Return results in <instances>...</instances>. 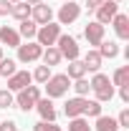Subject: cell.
<instances>
[{"label":"cell","mask_w":129,"mask_h":131,"mask_svg":"<svg viewBox=\"0 0 129 131\" xmlns=\"http://www.w3.org/2000/svg\"><path fill=\"white\" fill-rule=\"evenodd\" d=\"M33 131H61V126H56V121H38Z\"/></svg>","instance_id":"obj_30"},{"label":"cell","mask_w":129,"mask_h":131,"mask_svg":"<svg viewBox=\"0 0 129 131\" xmlns=\"http://www.w3.org/2000/svg\"><path fill=\"white\" fill-rule=\"evenodd\" d=\"M101 63H104V58L99 56V50H89V53L84 56V66H86V71H91V73H99Z\"/></svg>","instance_id":"obj_16"},{"label":"cell","mask_w":129,"mask_h":131,"mask_svg":"<svg viewBox=\"0 0 129 131\" xmlns=\"http://www.w3.org/2000/svg\"><path fill=\"white\" fill-rule=\"evenodd\" d=\"M84 106H86V98L76 96V98H68L63 103V114L68 118H76V116H84Z\"/></svg>","instance_id":"obj_12"},{"label":"cell","mask_w":129,"mask_h":131,"mask_svg":"<svg viewBox=\"0 0 129 131\" xmlns=\"http://www.w3.org/2000/svg\"><path fill=\"white\" fill-rule=\"evenodd\" d=\"M31 20L35 23V25H46V23H51V20H53V10H51V5H46V3L33 5V8H31Z\"/></svg>","instance_id":"obj_8"},{"label":"cell","mask_w":129,"mask_h":131,"mask_svg":"<svg viewBox=\"0 0 129 131\" xmlns=\"http://www.w3.org/2000/svg\"><path fill=\"white\" fill-rule=\"evenodd\" d=\"M0 43L8 46V48H18V46H20V35H18V30L10 28V25H3V28H0Z\"/></svg>","instance_id":"obj_13"},{"label":"cell","mask_w":129,"mask_h":131,"mask_svg":"<svg viewBox=\"0 0 129 131\" xmlns=\"http://www.w3.org/2000/svg\"><path fill=\"white\" fill-rule=\"evenodd\" d=\"M18 71V63L13 58H0V76H5V78H10L13 73Z\"/></svg>","instance_id":"obj_24"},{"label":"cell","mask_w":129,"mask_h":131,"mask_svg":"<svg viewBox=\"0 0 129 131\" xmlns=\"http://www.w3.org/2000/svg\"><path fill=\"white\" fill-rule=\"evenodd\" d=\"M129 83V66H122V68H116L112 76V86H127Z\"/></svg>","instance_id":"obj_23"},{"label":"cell","mask_w":129,"mask_h":131,"mask_svg":"<svg viewBox=\"0 0 129 131\" xmlns=\"http://www.w3.org/2000/svg\"><path fill=\"white\" fill-rule=\"evenodd\" d=\"M35 33H38V25L33 23L31 18L28 20H20V28H18V35L20 38H28L31 40V38H35Z\"/></svg>","instance_id":"obj_22"},{"label":"cell","mask_w":129,"mask_h":131,"mask_svg":"<svg viewBox=\"0 0 129 131\" xmlns=\"http://www.w3.org/2000/svg\"><path fill=\"white\" fill-rule=\"evenodd\" d=\"M116 124H119V129H129V108H122V114L116 118Z\"/></svg>","instance_id":"obj_31"},{"label":"cell","mask_w":129,"mask_h":131,"mask_svg":"<svg viewBox=\"0 0 129 131\" xmlns=\"http://www.w3.org/2000/svg\"><path fill=\"white\" fill-rule=\"evenodd\" d=\"M84 116H86V118H89V116H91V118L101 116V103H99V101H89V98H86V106H84Z\"/></svg>","instance_id":"obj_26"},{"label":"cell","mask_w":129,"mask_h":131,"mask_svg":"<svg viewBox=\"0 0 129 131\" xmlns=\"http://www.w3.org/2000/svg\"><path fill=\"white\" fill-rule=\"evenodd\" d=\"M119 13V3H114V0H104L101 5L96 8V23L101 25H106V23H112V18Z\"/></svg>","instance_id":"obj_7"},{"label":"cell","mask_w":129,"mask_h":131,"mask_svg":"<svg viewBox=\"0 0 129 131\" xmlns=\"http://www.w3.org/2000/svg\"><path fill=\"white\" fill-rule=\"evenodd\" d=\"M10 10H13V3L10 0H0V15H10Z\"/></svg>","instance_id":"obj_34"},{"label":"cell","mask_w":129,"mask_h":131,"mask_svg":"<svg viewBox=\"0 0 129 131\" xmlns=\"http://www.w3.org/2000/svg\"><path fill=\"white\" fill-rule=\"evenodd\" d=\"M43 86H46L48 98H61V96H66V91H68V86H71V78H68L66 73H56V76H51Z\"/></svg>","instance_id":"obj_2"},{"label":"cell","mask_w":129,"mask_h":131,"mask_svg":"<svg viewBox=\"0 0 129 131\" xmlns=\"http://www.w3.org/2000/svg\"><path fill=\"white\" fill-rule=\"evenodd\" d=\"M112 25H114V33L119 40H129V15L124 13H116L112 18Z\"/></svg>","instance_id":"obj_11"},{"label":"cell","mask_w":129,"mask_h":131,"mask_svg":"<svg viewBox=\"0 0 129 131\" xmlns=\"http://www.w3.org/2000/svg\"><path fill=\"white\" fill-rule=\"evenodd\" d=\"M58 35H61V25L51 20V23H46V25L38 28V33H35V43L43 46V48H51V46H56Z\"/></svg>","instance_id":"obj_1"},{"label":"cell","mask_w":129,"mask_h":131,"mask_svg":"<svg viewBox=\"0 0 129 131\" xmlns=\"http://www.w3.org/2000/svg\"><path fill=\"white\" fill-rule=\"evenodd\" d=\"M43 56V46H38V43H33V40H28L25 46L20 43L18 46V61L20 63H33V61H38Z\"/></svg>","instance_id":"obj_5"},{"label":"cell","mask_w":129,"mask_h":131,"mask_svg":"<svg viewBox=\"0 0 129 131\" xmlns=\"http://www.w3.org/2000/svg\"><path fill=\"white\" fill-rule=\"evenodd\" d=\"M96 50H99L101 58H116L119 56V43L116 40H101Z\"/></svg>","instance_id":"obj_17"},{"label":"cell","mask_w":129,"mask_h":131,"mask_svg":"<svg viewBox=\"0 0 129 131\" xmlns=\"http://www.w3.org/2000/svg\"><path fill=\"white\" fill-rule=\"evenodd\" d=\"M35 108L41 114V121H56V108H53V101L51 98H38Z\"/></svg>","instance_id":"obj_14"},{"label":"cell","mask_w":129,"mask_h":131,"mask_svg":"<svg viewBox=\"0 0 129 131\" xmlns=\"http://www.w3.org/2000/svg\"><path fill=\"white\" fill-rule=\"evenodd\" d=\"M31 81H33V76L28 73V71H15L10 78H8V91H23L25 86H31Z\"/></svg>","instance_id":"obj_10"},{"label":"cell","mask_w":129,"mask_h":131,"mask_svg":"<svg viewBox=\"0 0 129 131\" xmlns=\"http://www.w3.org/2000/svg\"><path fill=\"white\" fill-rule=\"evenodd\" d=\"M56 48L61 53V58H68V61H76L79 58V43H76V38L73 35H58V40H56Z\"/></svg>","instance_id":"obj_4"},{"label":"cell","mask_w":129,"mask_h":131,"mask_svg":"<svg viewBox=\"0 0 129 131\" xmlns=\"http://www.w3.org/2000/svg\"><path fill=\"white\" fill-rule=\"evenodd\" d=\"M10 3H20V0H10Z\"/></svg>","instance_id":"obj_40"},{"label":"cell","mask_w":129,"mask_h":131,"mask_svg":"<svg viewBox=\"0 0 129 131\" xmlns=\"http://www.w3.org/2000/svg\"><path fill=\"white\" fill-rule=\"evenodd\" d=\"M13 103H15V96H13V91L3 88V91H0V108H10Z\"/></svg>","instance_id":"obj_28"},{"label":"cell","mask_w":129,"mask_h":131,"mask_svg":"<svg viewBox=\"0 0 129 131\" xmlns=\"http://www.w3.org/2000/svg\"><path fill=\"white\" fill-rule=\"evenodd\" d=\"M86 73H89V71H86L84 61H79V58H76V61H68V73H66V76H68L71 81H76V78H84Z\"/></svg>","instance_id":"obj_18"},{"label":"cell","mask_w":129,"mask_h":131,"mask_svg":"<svg viewBox=\"0 0 129 131\" xmlns=\"http://www.w3.org/2000/svg\"><path fill=\"white\" fill-rule=\"evenodd\" d=\"M114 3H124V0H114Z\"/></svg>","instance_id":"obj_38"},{"label":"cell","mask_w":129,"mask_h":131,"mask_svg":"<svg viewBox=\"0 0 129 131\" xmlns=\"http://www.w3.org/2000/svg\"><path fill=\"white\" fill-rule=\"evenodd\" d=\"M31 76H33V81H38V83H46V81L51 78V76H53V73H51V68H48V66H38V68L33 71Z\"/></svg>","instance_id":"obj_27"},{"label":"cell","mask_w":129,"mask_h":131,"mask_svg":"<svg viewBox=\"0 0 129 131\" xmlns=\"http://www.w3.org/2000/svg\"><path fill=\"white\" fill-rule=\"evenodd\" d=\"M0 131H18V124L13 118H5V121H0Z\"/></svg>","instance_id":"obj_33"},{"label":"cell","mask_w":129,"mask_h":131,"mask_svg":"<svg viewBox=\"0 0 129 131\" xmlns=\"http://www.w3.org/2000/svg\"><path fill=\"white\" fill-rule=\"evenodd\" d=\"M31 8H33V5H28L25 0L13 3V10H10V15L15 18V20H28V18H31Z\"/></svg>","instance_id":"obj_19"},{"label":"cell","mask_w":129,"mask_h":131,"mask_svg":"<svg viewBox=\"0 0 129 131\" xmlns=\"http://www.w3.org/2000/svg\"><path fill=\"white\" fill-rule=\"evenodd\" d=\"M104 0H86V5H89V10H96L99 5H101Z\"/></svg>","instance_id":"obj_36"},{"label":"cell","mask_w":129,"mask_h":131,"mask_svg":"<svg viewBox=\"0 0 129 131\" xmlns=\"http://www.w3.org/2000/svg\"><path fill=\"white\" fill-rule=\"evenodd\" d=\"M79 15H81V5L73 3V0H68L66 5H61V10H58V25H71Z\"/></svg>","instance_id":"obj_6"},{"label":"cell","mask_w":129,"mask_h":131,"mask_svg":"<svg viewBox=\"0 0 129 131\" xmlns=\"http://www.w3.org/2000/svg\"><path fill=\"white\" fill-rule=\"evenodd\" d=\"M0 58H3V48H0Z\"/></svg>","instance_id":"obj_39"},{"label":"cell","mask_w":129,"mask_h":131,"mask_svg":"<svg viewBox=\"0 0 129 131\" xmlns=\"http://www.w3.org/2000/svg\"><path fill=\"white\" fill-rule=\"evenodd\" d=\"M112 98H114V88H109V91H96V101H99V103L112 101Z\"/></svg>","instance_id":"obj_32"},{"label":"cell","mask_w":129,"mask_h":131,"mask_svg":"<svg viewBox=\"0 0 129 131\" xmlns=\"http://www.w3.org/2000/svg\"><path fill=\"white\" fill-rule=\"evenodd\" d=\"M38 98H41V88L38 86H25L23 91H18L15 96V106L20 108V111H31V108H35V103H38Z\"/></svg>","instance_id":"obj_3"},{"label":"cell","mask_w":129,"mask_h":131,"mask_svg":"<svg viewBox=\"0 0 129 131\" xmlns=\"http://www.w3.org/2000/svg\"><path fill=\"white\" fill-rule=\"evenodd\" d=\"M68 131H91V126H89V118H86V116H76V118H71Z\"/></svg>","instance_id":"obj_25"},{"label":"cell","mask_w":129,"mask_h":131,"mask_svg":"<svg viewBox=\"0 0 129 131\" xmlns=\"http://www.w3.org/2000/svg\"><path fill=\"white\" fill-rule=\"evenodd\" d=\"M73 3H79V0H73Z\"/></svg>","instance_id":"obj_41"},{"label":"cell","mask_w":129,"mask_h":131,"mask_svg":"<svg viewBox=\"0 0 129 131\" xmlns=\"http://www.w3.org/2000/svg\"><path fill=\"white\" fill-rule=\"evenodd\" d=\"M96 131H119V124H116V118H112V116H96V126H94Z\"/></svg>","instance_id":"obj_21"},{"label":"cell","mask_w":129,"mask_h":131,"mask_svg":"<svg viewBox=\"0 0 129 131\" xmlns=\"http://www.w3.org/2000/svg\"><path fill=\"white\" fill-rule=\"evenodd\" d=\"M41 58H43V66H48V68H53V66H58L61 61H63L56 46H51V48H46V50H43V56H41Z\"/></svg>","instance_id":"obj_20"},{"label":"cell","mask_w":129,"mask_h":131,"mask_svg":"<svg viewBox=\"0 0 129 131\" xmlns=\"http://www.w3.org/2000/svg\"><path fill=\"white\" fill-rule=\"evenodd\" d=\"M73 91H76V96H84V98H86V93L91 91V86H89V81H86V78H76Z\"/></svg>","instance_id":"obj_29"},{"label":"cell","mask_w":129,"mask_h":131,"mask_svg":"<svg viewBox=\"0 0 129 131\" xmlns=\"http://www.w3.org/2000/svg\"><path fill=\"white\" fill-rule=\"evenodd\" d=\"M84 38L89 40V46H99V43L104 40V25L96 23V20L86 23V28H84Z\"/></svg>","instance_id":"obj_9"},{"label":"cell","mask_w":129,"mask_h":131,"mask_svg":"<svg viewBox=\"0 0 129 131\" xmlns=\"http://www.w3.org/2000/svg\"><path fill=\"white\" fill-rule=\"evenodd\" d=\"M28 5H38V3H43V0H25Z\"/></svg>","instance_id":"obj_37"},{"label":"cell","mask_w":129,"mask_h":131,"mask_svg":"<svg viewBox=\"0 0 129 131\" xmlns=\"http://www.w3.org/2000/svg\"><path fill=\"white\" fill-rule=\"evenodd\" d=\"M119 96H122L124 103H129V83H127V86H119Z\"/></svg>","instance_id":"obj_35"},{"label":"cell","mask_w":129,"mask_h":131,"mask_svg":"<svg viewBox=\"0 0 129 131\" xmlns=\"http://www.w3.org/2000/svg\"><path fill=\"white\" fill-rule=\"evenodd\" d=\"M89 86H91L94 93H96V91H109V88H114V86H112V78H109L106 73H94V78L89 81Z\"/></svg>","instance_id":"obj_15"}]
</instances>
